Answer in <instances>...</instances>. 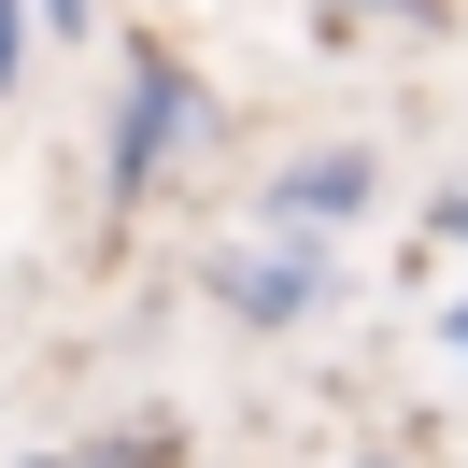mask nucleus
<instances>
[{
    "mask_svg": "<svg viewBox=\"0 0 468 468\" xmlns=\"http://www.w3.org/2000/svg\"><path fill=\"white\" fill-rule=\"evenodd\" d=\"M228 298H241V313H298V298H313V256H256V270H228Z\"/></svg>",
    "mask_w": 468,
    "mask_h": 468,
    "instance_id": "3",
    "label": "nucleus"
},
{
    "mask_svg": "<svg viewBox=\"0 0 468 468\" xmlns=\"http://www.w3.org/2000/svg\"><path fill=\"white\" fill-rule=\"evenodd\" d=\"M355 199H369V156H313V171L270 185V213H284V228H326V213H355Z\"/></svg>",
    "mask_w": 468,
    "mask_h": 468,
    "instance_id": "2",
    "label": "nucleus"
},
{
    "mask_svg": "<svg viewBox=\"0 0 468 468\" xmlns=\"http://www.w3.org/2000/svg\"><path fill=\"white\" fill-rule=\"evenodd\" d=\"M43 15H58V29H86V0H43Z\"/></svg>",
    "mask_w": 468,
    "mask_h": 468,
    "instance_id": "6",
    "label": "nucleus"
},
{
    "mask_svg": "<svg viewBox=\"0 0 468 468\" xmlns=\"http://www.w3.org/2000/svg\"><path fill=\"white\" fill-rule=\"evenodd\" d=\"M185 114H199V86H185L171 58L128 71V114H114V199H143V185H156V156L185 143Z\"/></svg>",
    "mask_w": 468,
    "mask_h": 468,
    "instance_id": "1",
    "label": "nucleus"
},
{
    "mask_svg": "<svg viewBox=\"0 0 468 468\" xmlns=\"http://www.w3.org/2000/svg\"><path fill=\"white\" fill-rule=\"evenodd\" d=\"M43 468H171V440L128 426V440H86V454H43Z\"/></svg>",
    "mask_w": 468,
    "mask_h": 468,
    "instance_id": "4",
    "label": "nucleus"
},
{
    "mask_svg": "<svg viewBox=\"0 0 468 468\" xmlns=\"http://www.w3.org/2000/svg\"><path fill=\"white\" fill-rule=\"evenodd\" d=\"M440 228H454V241H468V185H454V199H440Z\"/></svg>",
    "mask_w": 468,
    "mask_h": 468,
    "instance_id": "5",
    "label": "nucleus"
},
{
    "mask_svg": "<svg viewBox=\"0 0 468 468\" xmlns=\"http://www.w3.org/2000/svg\"><path fill=\"white\" fill-rule=\"evenodd\" d=\"M454 355H468V298H454Z\"/></svg>",
    "mask_w": 468,
    "mask_h": 468,
    "instance_id": "7",
    "label": "nucleus"
}]
</instances>
